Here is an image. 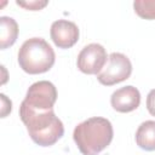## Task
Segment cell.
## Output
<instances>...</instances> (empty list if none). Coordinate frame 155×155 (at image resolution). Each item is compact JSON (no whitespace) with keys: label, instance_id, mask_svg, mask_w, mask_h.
I'll use <instances>...</instances> for the list:
<instances>
[{"label":"cell","instance_id":"13","mask_svg":"<svg viewBox=\"0 0 155 155\" xmlns=\"http://www.w3.org/2000/svg\"><path fill=\"white\" fill-rule=\"evenodd\" d=\"M147 109L150 115L155 116V88L151 90L147 96Z\"/></svg>","mask_w":155,"mask_h":155},{"label":"cell","instance_id":"9","mask_svg":"<svg viewBox=\"0 0 155 155\" xmlns=\"http://www.w3.org/2000/svg\"><path fill=\"white\" fill-rule=\"evenodd\" d=\"M136 143L145 151L155 150V121L148 120L138 126L136 132Z\"/></svg>","mask_w":155,"mask_h":155},{"label":"cell","instance_id":"4","mask_svg":"<svg viewBox=\"0 0 155 155\" xmlns=\"http://www.w3.org/2000/svg\"><path fill=\"white\" fill-rule=\"evenodd\" d=\"M132 73V63L130 58L120 52H113L108 57V62L102 71L97 75L99 84L113 86L127 80Z\"/></svg>","mask_w":155,"mask_h":155},{"label":"cell","instance_id":"3","mask_svg":"<svg viewBox=\"0 0 155 155\" xmlns=\"http://www.w3.org/2000/svg\"><path fill=\"white\" fill-rule=\"evenodd\" d=\"M56 54L50 44L42 38L25 40L18 51V64L23 71L35 75L48 71L54 64Z\"/></svg>","mask_w":155,"mask_h":155},{"label":"cell","instance_id":"7","mask_svg":"<svg viewBox=\"0 0 155 155\" xmlns=\"http://www.w3.org/2000/svg\"><path fill=\"white\" fill-rule=\"evenodd\" d=\"M79 28L78 25L67 19L54 21L50 29V35L53 44L58 48H70L79 40Z\"/></svg>","mask_w":155,"mask_h":155},{"label":"cell","instance_id":"11","mask_svg":"<svg viewBox=\"0 0 155 155\" xmlns=\"http://www.w3.org/2000/svg\"><path fill=\"white\" fill-rule=\"evenodd\" d=\"M134 12L144 19H155V0H136Z\"/></svg>","mask_w":155,"mask_h":155},{"label":"cell","instance_id":"8","mask_svg":"<svg viewBox=\"0 0 155 155\" xmlns=\"http://www.w3.org/2000/svg\"><path fill=\"white\" fill-rule=\"evenodd\" d=\"M110 104L119 113H131L140 104V93L134 86H125L113 92Z\"/></svg>","mask_w":155,"mask_h":155},{"label":"cell","instance_id":"2","mask_svg":"<svg viewBox=\"0 0 155 155\" xmlns=\"http://www.w3.org/2000/svg\"><path fill=\"white\" fill-rule=\"evenodd\" d=\"M111 122L105 117H90L80 122L73 132V139L82 155H98L113 140Z\"/></svg>","mask_w":155,"mask_h":155},{"label":"cell","instance_id":"12","mask_svg":"<svg viewBox=\"0 0 155 155\" xmlns=\"http://www.w3.org/2000/svg\"><path fill=\"white\" fill-rule=\"evenodd\" d=\"M16 4L18 6H21V7H24L25 10L38 11V10L44 8L48 2L47 1H38V0H34V1H16Z\"/></svg>","mask_w":155,"mask_h":155},{"label":"cell","instance_id":"5","mask_svg":"<svg viewBox=\"0 0 155 155\" xmlns=\"http://www.w3.org/2000/svg\"><path fill=\"white\" fill-rule=\"evenodd\" d=\"M57 101V90L47 80L36 81L27 91L23 104L35 110H52Z\"/></svg>","mask_w":155,"mask_h":155},{"label":"cell","instance_id":"6","mask_svg":"<svg viewBox=\"0 0 155 155\" xmlns=\"http://www.w3.org/2000/svg\"><path fill=\"white\" fill-rule=\"evenodd\" d=\"M105 48L101 44H88L79 53L76 64L80 71L87 75L99 74L108 62Z\"/></svg>","mask_w":155,"mask_h":155},{"label":"cell","instance_id":"10","mask_svg":"<svg viewBox=\"0 0 155 155\" xmlns=\"http://www.w3.org/2000/svg\"><path fill=\"white\" fill-rule=\"evenodd\" d=\"M18 36V24L12 17H0V47L5 50L12 46Z\"/></svg>","mask_w":155,"mask_h":155},{"label":"cell","instance_id":"14","mask_svg":"<svg viewBox=\"0 0 155 155\" xmlns=\"http://www.w3.org/2000/svg\"><path fill=\"white\" fill-rule=\"evenodd\" d=\"M1 97V101H2V110H1V117H5L8 113H11V109H12V103L10 99L6 98V96L4 93L0 94Z\"/></svg>","mask_w":155,"mask_h":155},{"label":"cell","instance_id":"1","mask_svg":"<svg viewBox=\"0 0 155 155\" xmlns=\"http://www.w3.org/2000/svg\"><path fill=\"white\" fill-rule=\"evenodd\" d=\"M19 117L31 140L40 147H51L64 134L63 122L56 116L53 109L35 110L21 103Z\"/></svg>","mask_w":155,"mask_h":155}]
</instances>
